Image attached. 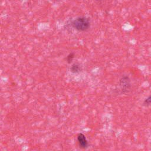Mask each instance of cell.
<instances>
[{
    "label": "cell",
    "instance_id": "cell-4",
    "mask_svg": "<svg viewBox=\"0 0 151 151\" xmlns=\"http://www.w3.org/2000/svg\"><path fill=\"white\" fill-rule=\"evenodd\" d=\"M70 71L73 74H78L81 71V67L80 64L77 63H75L73 64L70 68Z\"/></svg>",
    "mask_w": 151,
    "mask_h": 151
},
{
    "label": "cell",
    "instance_id": "cell-7",
    "mask_svg": "<svg viewBox=\"0 0 151 151\" xmlns=\"http://www.w3.org/2000/svg\"><path fill=\"white\" fill-rule=\"evenodd\" d=\"M96 1H102V0H96Z\"/></svg>",
    "mask_w": 151,
    "mask_h": 151
},
{
    "label": "cell",
    "instance_id": "cell-1",
    "mask_svg": "<svg viewBox=\"0 0 151 151\" xmlns=\"http://www.w3.org/2000/svg\"><path fill=\"white\" fill-rule=\"evenodd\" d=\"M71 25L75 29L80 32H83L90 28V21L88 18L85 17H79L73 20Z\"/></svg>",
    "mask_w": 151,
    "mask_h": 151
},
{
    "label": "cell",
    "instance_id": "cell-5",
    "mask_svg": "<svg viewBox=\"0 0 151 151\" xmlns=\"http://www.w3.org/2000/svg\"><path fill=\"white\" fill-rule=\"evenodd\" d=\"M74 58V53L71 52L66 57V61L68 63H71L73 61V60Z\"/></svg>",
    "mask_w": 151,
    "mask_h": 151
},
{
    "label": "cell",
    "instance_id": "cell-3",
    "mask_svg": "<svg viewBox=\"0 0 151 151\" xmlns=\"http://www.w3.org/2000/svg\"><path fill=\"white\" fill-rule=\"evenodd\" d=\"M77 139L78 145L81 148L86 149L88 147V142L84 134L81 133H78L77 136Z\"/></svg>",
    "mask_w": 151,
    "mask_h": 151
},
{
    "label": "cell",
    "instance_id": "cell-6",
    "mask_svg": "<svg viewBox=\"0 0 151 151\" xmlns=\"http://www.w3.org/2000/svg\"><path fill=\"white\" fill-rule=\"evenodd\" d=\"M145 103H146V104H147L151 103V94L145 100Z\"/></svg>",
    "mask_w": 151,
    "mask_h": 151
},
{
    "label": "cell",
    "instance_id": "cell-2",
    "mask_svg": "<svg viewBox=\"0 0 151 151\" xmlns=\"http://www.w3.org/2000/svg\"><path fill=\"white\" fill-rule=\"evenodd\" d=\"M119 85L123 93L128 92L131 87V83L129 77L123 76L119 80Z\"/></svg>",
    "mask_w": 151,
    "mask_h": 151
}]
</instances>
